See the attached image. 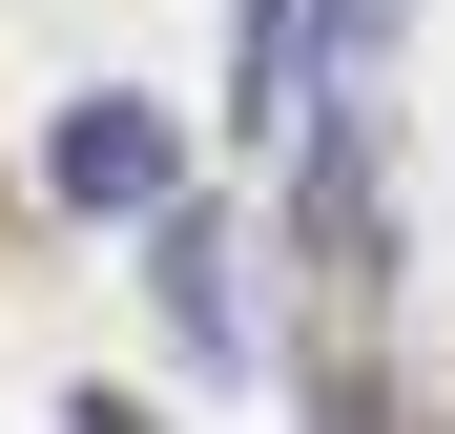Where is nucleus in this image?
I'll list each match as a JSON object with an SVG mask.
<instances>
[{
  "label": "nucleus",
  "mask_w": 455,
  "mask_h": 434,
  "mask_svg": "<svg viewBox=\"0 0 455 434\" xmlns=\"http://www.w3.org/2000/svg\"><path fill=\"white\" fill-rule=\"evenodd\" d=\"M145 289H166L187 373H228V393H269V269H249V228H228L207 186H166V207H145Z\"/></svg>",
  "instance_id": "nucleus-1"
},
{
  "label": "nucleus",
  "mask_w": 455,
  "mask_h": 434,
  "mask_svg": "<svg viewBox=\"0 0 455 434\" xmlns=\"http://www.w3.org/2000/svg\"><path fill=\"white\" fill-rule=\"evenodd\" d=\"M269 145H290V249H311V289H372V269H394V207H372V104L311 83Z\"/></svg>",
  "instance_id": "nucleus-2"
},
{
  "label": "nucleus",
  "mask_w": 455,
  "mask_h": 434,
  "mask_svg": "<svg viewBox=\"0 0 455 434\" xmlns=\"http://www.w3.org/2000/svg\"><path fill=\"white\" fill-rule=\"evenodd\" d=\"M166 186H187V124L145 104V83H84V104L42 124V207H62V228H145Z\"/></svg>",
  "instance_id": "nucleus-3"
},
{
  "label": "nucleus",
  "mask_w": 455,
  "mask_h": 434,
  "mask_svg": "<svg viewBox=\"0 0 455 434\" xmlns=\"http://www.w3.org/2000/svg\"><path fill=\"white\" fill-rule=\"evenodd\" d=\"M311 21L331 0H249V21H228V145H269L290 104H311Z\"/></svg>",
  "instance_id": "nucleus-4"
}]
</instances>
